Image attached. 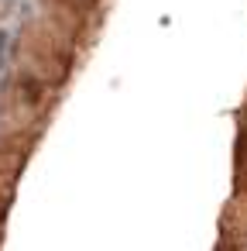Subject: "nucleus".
Instances as JSON below:
<instances>
[]
</instances>
